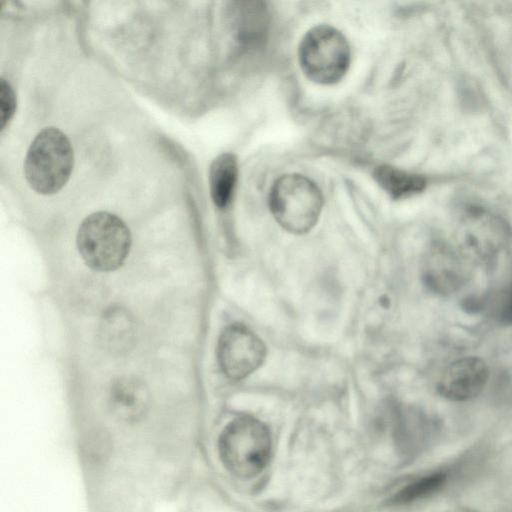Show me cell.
Masks as SVG:
<instances>
[{
  "instance_id": "cell-17",
  "label": "cell",
  "mask_w": 512,
  "mask_h": 512,
  "mask_svg": "<svg viewBox=\"0 0 512 512\" xmlns=\"http://www.w3.org/2000/svg\"><path fill=\"white\" fill-rule=\"evenodd\" d=\"M469 512H471V511H469Z\"/></svg>"
},
{
  "instance_id": "cell-12",
  "label": "cell",
  "mask_w": 512,
  "mask_h": 512,
  "mask_svg": "<svg viewBox=\"0 0 512 512\" xmlns=\"http://www.w3.org/2000/svg\"><path fill=\"white\" fill-rule=\"evenodd\" d=\"M237 171V161L231 153H222L212 161L209 169V186L211 198L217 207L225 208L231 201Z\"/></svg>"
},
{
  "instance_id": "cell-14",
  "label": "cell",
  "mask_w": 512,
  "mask_h": 512,
  "mask_svg": "<svg viewBox=\"0 0 512 512\" xmlns=\"http://www.w3.org/2000/svg\"><path fill=\"white\" fill-rule=\"evenodd\" d=\"M448 479V473L437 470L423 475L404 486L393 498L395 503H409L440 490Z\"/></svg>"
},
{
  "instance_id": "cell-8",
  "label": "cell",
  "mask_w": 512,
  "mask_h": 512,
  "mask_svg": "<svg viewBox=\"0 0 512 512\" xmlns=\"http://www.w3.org/2000/svg\"><path fill=\"white\" fill-rule=\"evenodd\" d=\"M464 256L442 243L435 244L424 256L422 276L426 286L439 294L456 291L467 276Z\"/></svg>"
},
{
  "instance_id": "cell-13",
  "label": "cell",
  "mask_w": 512,
  "mask_h": 512,
  "mask_svg": "<svg viewBox=\"0 0 512 512\" xmlns=\"http://www.w3.org/2000/svg\"><path fill=\"white\" fill-rule=\"evenodd\" d=\"M374 177L380 186L394 198L406 197L421 192L425 180L391 166H380L374 172Z\"/></svg>"
},
{
  "instance_id": "cell-2",
  "label": "cell",
  "mask_w": 512,
  "mask_h": 512,
  "mask_svg": "<svg viewBox=\"0 0 512 512\" xmlns=\"http://www.w3.org/2000/svg\"><path fill=\"white\" fill-rule=\"evenodd\" d=\"M74 164L72 145L56 127L43 128L32 140L24 160V174L37 193L50 195L67 183Z\"/></svg>"
},
{
  "instance_id": "cell-15",
  "label": "cell",
  "mask_w": 512,
  "mask_h": 512,
  "mask_svg": "<svg viewBox=\"0 0 512 512\" xmlns=\"http://www.w3.org/2000/svg\"><path fill=\"white\" fill-rule=\"evenodd\" d=\"M16 107L14 91L5 79L0 80V120L1 131H3L12 119Z\"/></svg>"
},
{
  "instance_id": "cell-10",
  "label": "cell",
  "mask_w": 512,
  "mask_h": 512,
  "mask_svg": "<svg viewBox=\"0 0 512 512\" xmlns=\"http://www.w3.org/2000/svg\"><path fill=\"white\" fill-rule=\"evenodd\" d=\"M109 401L116 417L126 422H135L147 412L150 397L147 387L141 380L121 377L113 382Z\"/></svg>"
},
{
  "instance_id": "cell-1",
  "label": "cell",
  "mask_w": 512,
  "mask_h": 512,
  "mask_svg": "<svg viewBox=\"0 0 512 512\" xmlns=\"http://www.w3.org/2000/svg\"><path fill=\"white\" fill-rule=\"evenodd\" d=\"M76 243L87 266L95 271L110 272L125 262L131 247V234L117 215L98 211L81 222Z\"/></svg>"
},
{
  "instance_id": "cell-11",
  "label": "cell",
  "mask_w": 512,
  "mask_h": 512,
  "mask_svg": "<svg viewBox=\"0 0 512 512\" xmlns=\"http://www.w3.org/2000/svg\"><path fill=\"white\" fill-rule=\"evenodd\" d=\"M100 340L104 347L114 352L126 350L134 336V322L122 307H113L103 314L100 322Z\"/></svg>"
},
{
  "instance_id": "cell-4",
  "label": "cell",
  "mask_w": 512,
  "mask_h": 512,
  "mask_svg": "<svg viewBox=\"0 0 512 512\" xmlns=\"http://www.w3.org/2000/svg\"><path fill=\"white\" fill-rule=\"evenodd\" d=\"M269 206L274 218L285 230L302 234L317 223L323 197L310 179L299 174H287L273 184Z\"/></svg>"
},
{
  "instance_id": "cell-6",
  "label": "cell",
  "mask_w": 512,
  "mask_h": 512,
  "mask_svg": "<svg viewBox=\"0 0 512 512\" xmlns=\"http://www.w3.org/2000/svg\"><path fill=\"white\" fill-rule=\"evenodd\" d=\"M265 355L262 340L243 325H230L219 337L218 363L230 379L240 380L253 373L263 363Z\"/></svg>"
},
{
  "instance_id": "cell-7",
  "label": "cell",
  "mask_w": 512,
  "mask_h": 512,
  "mask_svg": "<svg viewBox=\"0 0 512 512\" xmlns=\"http://www.w3.org/2000/svg\"><path fill=\"white\" fill-rule=\"evenodd\" d=\"M507 239V230L499 220L484 213H474L460 229L459 251L465 258L488 263L498 256Z\"/></svg>"
},
{
  "instance_id": "cell-16",
  "label": "cell",
  "mask_w": 512,
  "mask_h": 512,
  "mask_svg": "<svg viewBox=\"0 0 512 512\" xmlns=\"http://www.w3.org/2000/svg\"><path fill=\"white\" fill-rule=\"evenodd\" d=\"M504 319H506L507 321H510L512 322V297L506 307V309L504 310Z\"/></svg>"
},
{
  "instance_id": "cell-9",
  "label": "cell",
  "mask_w": 512,
  "mask_h": 512,
  "mask_svg": "<svg viewBox=\"0 0 512 512\" xmlns=\"http://www.w3.org/2000/svg\"><path fill=\"white\" fill-rule=\"evenodd\" d=\"M488 378L489 369L483 359L463 357L446 368L437 384V391L449 401H466L481 393Z\"/></svg>"
},
{
  "instance_id": "cell-5",
  "label": "cell",
  "mask_w": 512,
  "mask_h": 512,
  "mask_svg": "<svg viewBox=\"0 0 512 512\" xmlns=\"http://www.w3.org/2000/svg\"><path fill=\"white\" fill-rule=\"evenodd\" d=\"M299 63L307 78L319 84L342 79L350 63V48L344 35L329 25L311 28L299 45Z\"/></svg>"
},
{
  "instance_id": "cell-3",
  "label": "cell",
  "mask_w": 512,
  "mask_h": 512,
  "mask_svg": "<svg viewBox=\"0 0 512 512\" xmlns=\"http://www.w3.org/2000/svg\"><path fill=\"white\" fill-rule=\"evenodd\" d=\"M219 456L228 471L241 478L261 472L272 451L271 435L264 423L252 417L231 421L218 441Z\"/></svg>"
}]
</instances>
